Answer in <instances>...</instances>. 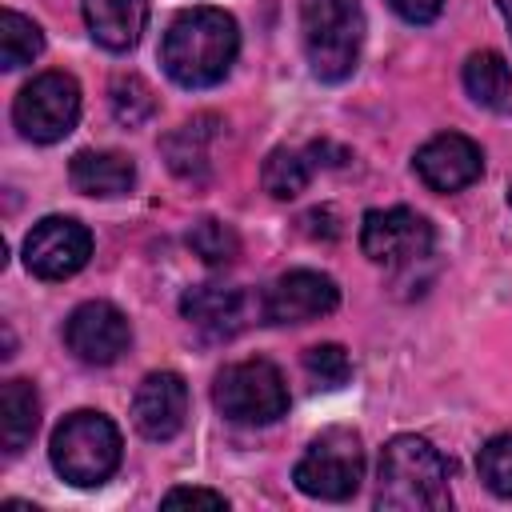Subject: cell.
I'll use <instances>...</instances> for the list:
<instances>
[{"label": "cell", "mask_w": 512, "mask_h": 512, "mask_svg": "<svg viewBox=\"0 0 512 512\" xmlns=\"http://www.w3.org/2000/svg\"><path fill=\"white\" fill-rule=\"evenodd\" d=\"M108 104H112V116H116L120 124H128V128L144 124V120L156 112V96H152V88H148L140 76H132V72L112 80V88H108Z\"/></svg>", "instance_id": "23"}, {"label": "cell", "mask_w": 512, "mask_h": 512, "mask_svg": "<svg viewBox=\"0 0 512 512\" xmlns=\"http://www.w3.org/2000/svg\"><path fill=\"white\" fill-rule=\"evenodd\" d=\"M64 344L76 360L84 364H112L128 352L132 344V328L128 316L108 304V300H84L80 308H72V316L64 320Z\"/></svg>", "instance_id": "10"}, {"label": "cell", "mask_w": 512, "mask_h": 512, "mask_svg": "<svg viewBox=\"0 0 512 512\" xmlns=\"http://www.w3.org/2000/svg\"><path fill=\"white\" fill-rule=\"evenodd\" d=\"M120 448H124L120 444V428L104 412L80 408V412H68L56 424L48 456H52V468L68 484L96 488L120 468Z\"/></svg>", "instance_id": "4"}, {"label": "cell", "mask_w": 512, "mask_h": 512, "mask_svg": "<svg viewBox=\"0 0 512 512\" xmlns=\"http://www.w3.org/2000/svg\"><path fill=\"white\" fill-rule=\"evenodd\" d=\"M188 420V384L176 372H148L132 396V424L144 440H172Z\"/></svg>", "instance_id": "14"}, {"label": "cell", "mask_w": 512, "mask_h": 512, "mask_svg": "<svg viewBox=\"0 0 512 512\" xmlns=\"http://www.w3.org/2000/svg\"><path fill=\"white\" fill-rule=\"evenodd\" d=\"M188 248H192L204 264L224 268V264H232V260L240 256V236H236L224 220L204 216V220H196V224L188 228Z\"/></svg>", "instance_id": "22"}, {"label": "cell", "mask_w": 512, "mask_h": 512, "mask_svg": "<svg viewBox=\"0 0 512 512\" xmlns=\"http://www.w3.org/2000/svg\"><path fill=\"white\" fill-rule=\"evenodd\" d=\"M292 480L312 500H348L364 480V444L352 428H324L292 468Z\"/></svg>", "instance_id": "6"}, {"label": "cell", "mask_w": 512, "mask_h": 512, "mask_svg": "<svg viewBox=\"0 0 512 512\" xmlns=\"http://www.w3.org/2000/svg\"><path fill=\"white\" fill-rule=\"evenodd\" d=\"M164 508H180V504H204V508H228V500L220 492H208V488H172L164 500Z\"/></svg>", "instance_id": "26"}, {"label": "cell", "mask_w": 512, "mask_h": 512, "mask_svg": "<svg viewBox=\"0 0 512 512\" xmlns=\"http://www.w3.org/2000/svg\"><path fill=\"white\" fill-rule=\"evenodd\" d=\"M40 48H44L40 24L20 16V12H12V8H4L0 12V64L12 72L20 64H32L40 56Z\"/></svg>", "instance_id": "21"}, {"label": "cell", "mask_w": 512, "mask_h": 512, "mask_svg": "<svg viewBox=\"0 0 512 512\" xmlns=\"http://www.w3.org/2000/svg\"><path fill=\"white\" fill-rule=\"evenodd\" d=\"M92 40L108 52H128L148 20V0H80Z\"/></svg>", "instance_id": "15"}, {"label": "cell", "mask_w": 512, "mask_h": 512, "mask_svg": "<svg viewBox=\"0 0 512 512\" xmlns=\"http://www.w3.org/2000/svg\"><path fill=\"white\" fill-rule=\"evenodd\" d=\"M40 424V396L28 380H4L0 388V444L8 456L24 452Z\"/></svg>", "instance_id": "18"}, {"label": "cell", "mask_w": 512, "mask_h": 512, "mask_svg": "<svg viewBox=\"0 0 512 512\" xmlns=\"http://www.w3.org/2000/svg\"><path fill=\"white\" fill-rule=\"evenodd\" d=\"M464 88L480 108H504L512 96V68L500 52L480 48L464 60Z\"/></svg>", "instance_id": "19"}, {"label": "cell", "mask_w": 512, "mask_h": 512, "mask_svg": "<svg viewBox=\"0 0 512 512\" xmlns=\"http://www.w3.org/2000/svg\"><path fill=\"white\" fill-rule=\"evenodd\" d=\"M68 180L84 196H124L136 184V164L124 152H96L84 148L68 164Z\"/></svg>", "instance_id": "17"}, {"label": "cell", "mask_w": 512, "mask_h": 512, "mask_svg": "<svg viewBox=\"0 0 512 512\" xmlns=\"http://www.w3.org/2000/svg\"><path fill=\"white\" fill-rule=\"evenodd\" d=\"M212 404L232 424H272L288 412V384L272 360H240L216 372Z\"/></svg>", "instance_id": "5"}, {"label": "cell", "mask_w": 512, "mask_h": 512, "mask_svg": "<svg viewBox=\"0 0 512 512\" xmlns=\"http://www.w3.org/2000/svg\"><path fill=\"white\" fill-rule=\"evenodd\" d=\"M308 176H312V160L300 156L296 148H272L264 156V168H260V184L268 196L276 200H292L308 188Z\"/></svg>", "instance_id": "20"}, {"label": "cell", "mask_w": 512, "mask_h": 512, "mask_svg": "<svg viewBox=\"0 0 512 512\" xmlns=\"http://www.w3.org/2000/svg\"><path fill=\"white\" fill-rule=\"evenodd\" d=\"M476 468H480V480H484L488 492H496L500 500H512V432L492 436L480 448Z\"/></svg>", "instance_id": "24"}, {"label": "cell", "mask_w": 512, "mask_h": 512, "mask_svg": "<svg viewBox=\"0 0 512 512\" xmlns=\"http://www.w3.org/2000/svg\"><path fill=\"white\" fill-rule=\"evenodd\" d=\"M508 204H512V184H508Z\"/></svg>", "instance_id": "28"}, {"label": "cell", "mask_w": 512, "mask_h": 512, "mask_svg": "<svg viewBox=\"0 0 512 512\" xmlns=\"http://www.w3.org/2000/svg\"><path fill=\"white\" fill-rule=\"evenodd\" d=\"M216 128H220L216 116H192L188 124H180L176 132L164 136V144H160V148H164V160H168V168H172L180 180H188V184L208 180V168H212L208 152H212Z\"/></svg>", "instance_id": "16"}, {"label": "cell", "mask_w": 512, "mask_h": 512, "mask_svg": "<svg viewBox=\"0 0 512 512\" xmlns=\"http://www.w3.org/2000/svg\"><path fill=\"white\" fill-rule=\"evenodd\" d=\"M408 24H432L436 16H440V8H444V0H388Z\"/></svg>", "instance_id": "27"}, {"label": "cell", "mask_w": 512, "mask_h": 512, "mask_svg": "<svg viewBox=\"0 0 512 512\" xmlns=\"http://www.w3.org/2000/svg\"><path fill=\"white\" fill-rule=\"evenodd\" d=\"M304 372L316 388H340L352 376V360L340 344H312L304 352Z\"/></svg>", "instance_id": "25"}, {"label": "cell", "mask_w": 512, "mask_h": 512, "mask_svg": "<svg viewBox=\"0 0 512 512\" xmlns=\"http://www.w3.org/2000/svg\"><path fill=\"white\" fill-rule=\"evenodd\" d=\"M240 52L236 20L224 8H188L180 12L160 44V64L180 88H212L228 76Z\"/></svg>", "instance_id": "1"}, {"label": "cell", "mask_w": 512, "mask_h": 512, "mask_svg": "<svg viewBox=\"0 0 512 512\" xmlns=\"http://www.w3.org/2000/svg\"><path fill=\"white\" fill-rule=\"evenodd\" d=\"M336 304H340L336 280L324 276V272H312V268L284 272L260 296V308H264L268 324H308V320H320V316L336 312Z\"/></svg>", "instance_id": "11"}, {"label": "cell", "mask_w": 512, "mask_h": 512, "mask_svg": "<svg viewBox=\"0 0 512 512\" xmlns=\"http://www.w3.org/2000/svg\"><path fill=\"white\" fill-rule=\"evenodd\" d=\"M432 224L412 208H372L360 224V248L372 264L404 268L432 252Z\"/></svg>", "instance_id": "8"}, {"label": "cell", "mask_w": 512, "mask_h": 512, "mask_svg": "<svg viewBox=\"0 0 512 512\" xmlns=\"http://www.w3.org/2000/svg\"><path fill=\"white\" fill-rule=\"evenodd\" d=\"M180 312L192 328H200L208 340H232L240 336L252 316L264 320V308L260 300H252L244 288H224V284H200V288H188L180 296Z\"/></svg>", "instance_id": "12"}, {"label": "cell", "mask_w": 512, "mask_h": 512, "mask_svg": "<svg viewBox=\"0 0 512 512\" xmlns=\"http://www.w3.org/2000/svg\"><path fill=\"white\" fill-rule=\"evenodd\" d=\"M12 120L20 136L32 144L64 140L80 120V84L68 72H40L20 88L12 104Z\"/></svg>", "instance_id": "7"}, {"label": "cell", "mask_w": 512, "mask_h": 512, "mask_svg": "<svg viewBox=\"0 0 512 512\" xmlns=\"http://www.w3.org/2000/svg\"><path fill=\"white\" fill-rule=\"evenodd\" d=\"M92 256V232L72 216H44L24 236V264L40 280H68Z\"/></svg>", "instance_id": "9"}, {"label": "cell", "mask_w": 512, "mask_h": 512, "mask_svg": "<svg viewBox=\"0 0 512 512\" xmlns=\"http://www.w3.org/2000/svg\"><path fill=\"white\" fill-rule=\"evenodd\" d=\"M412 168H416V176L432 192H460V188H468V184L480 180L484 152H480L476 140H468L460 132H440L424 148H416Z\"/></svg>", "instance_id": "13"}, {"label": "cell", "mask_w": 512, "mask_h": 512, "mask_svg": "<svg viewBox=\"0 0 512 512\" xmlns=\"http://www.w3.org/2000/svg\"><path fill=\"white\" fill-rule=\"evenodd\" d=\"M300 36L308 64L320 80L328 84L348 80L364 44L360 0H300Z\"/></svg>", "instance_id": "3"}, {"label": "cell", "mask_w": 512, "mask_h": 512, "mask_svg": "<svg viewBox=\"0 0 512 512\" xmlns=\"http://www.w3.org/2000/svg\"><path fill=\"white\" fill-rule=\"evenodd\" d=\"M376 508L384 512H444L452 508L448 464L424 436H392L380 452Z\"/></svg>", "instance_id": "2"}]
</instances>
